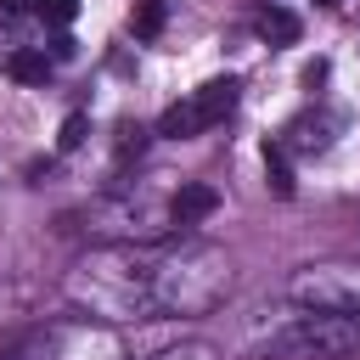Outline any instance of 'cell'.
<instances>
[{"label": "cell", "instance_id": "6da1fadb", "mask_svg": "<svg viewBox=\"0 0 360 360\" xmlns=\"http://www.w3.org/2000/svg\"><path fill=\"white\" fill-rule=\"evenodd\" d=\"M349 349H360V321L309 315L270 343V360H332V354H349Z\"/></svg>", "mask_w": 360, "mask_h": 360}, {"label": "cell", "instance_id": "7a4b0ae2", "mask_svg": "<svg viewBox=\"0 0 360 360\" xmlns=\"http://www.w3.org/2000/svg\"><path fill=\"white\" fill-rule=\"evenodd\" d=\"M202 129H208V118H202V107L191 96L163 107V118H158V135H169V141H186V135H202Z\"/></svg>", "mask_w": 360, "mask_h": 360}, {"label": "cell", "instance_id": "3957f363", "mask_svg": "<svg viewBox=\"0 0 360 360\" xmlns=\"http://www.w3.org/2000/svg\"><path fill=\"white\" fill-rule=\"evenodd\" d=\"M298 34H304L298 11H287V6H264V11H259V39H264V45H292Z\"/></svg>", "mask_w": 360, "mask_h": 360}, {"label": "cell", "instance_id": "277c9868", "mask_svg": "<svg viewBox=\"0 0 360 360\" xmlns=\"http://www.w3.org/2000/svg\"><path fill=\"white\" fill-rule=\"evenodd\" d=\"M191 101L202 107V118H208V124H219V118L236 107V79H231V73H225V79H208V84H202Z\"/></svg>", "mask_w": 360, "mask_h": 360}, {"label": "cell", "instance_id": "5b68a950", "mask_svg": "<svg viewBox=\"0 0 360 360\" xmlns=\"http://www.w3.org/2000/svg\"><path fill=\"white\" fill-rule=\"evenodd\" d=\"M214 208H219V191L202 186V180H191V186L174 191V219H208Z\"/></svg>", "mask_w": 360, "mask_h": 360}, {"label": "cell", "instance_id": "8992f818", "mask_svg": "<svg viewBox=\"0 0 360 360\" xmlns=\"http://www.w3.org/2000/svg\"><path fill=\"white\" fill-rule=\"evenodd\" d=\"M6 73H11L17 84H45V73H51V56H45V51H11Z\"/></svg>", "mask_w": 360, "mask_h": 360}, {"label": "cell", "instance_id": "52a82bcc", "mask_svg": "<svg viewBox=\"0 0 360 360\" xmlns=\"http://www.w3.org/2000/svg\"><path fill=\"white\" fill-rule=\"evenodd\" d=\"M264 180L276 197H292V169H287V146L281 141H264Z\"/></svg>", "mask_w": 360, "mask_h": 360}, {"label": "cell", "instance_id": "ba28073f", "mask_svg": "<svg viewBox=\"0 0 360 360\" xmlns=\"http://www.w3.org/2000/svg\"><path fill=\"white\" fill-rule=\"evenodd\" d=\"M163 22H169V6H163V0H135V34H141V39L163 34Z\"/></svg>", "mask_w": 360, "mask_h": 360}, {"label": "cell", "instance_id": "9c48e42d", "mask_svg": "<svg viewBox=\"0 0 360 360\" xmlns=\"http://www.w3.org/2000/svg\"><path fill=\"white\" fill-rule=\"evenodd\" d=\"M84 135H90V118H84V112H68V118H62V135H56V152L84 146Z\"/></svg>", "mask_w": 360, "mask_h": 360}, {"label": "cell", "instance_id": "30bf717a", "mask_svg": "<svg viewBox=\"0 0 360 360\" xmlns=\"http://www.w3.org/2000/svg\"><path fill=\"white\" fill-rule=\"evenodd\" d=\"M39 11H45L51 22H73V17H79V0H39Z\"/></svg>", "mask_w": 360, "mask_h": 360}, {"label": "cell", "instance_id": "8fae6325", "mask_svg": "<svg viewBox=\"0 0 360 360\" xmlns=\"http://www.w3.org/2000/svg\"><path fill=\"white\" fill-rule=\"evenodd\" d=\"M73 51H79V39H73V34H56V39H51V62H68Z\"/></svg>", "mask_w": 360, "mask_h": 360}, {"label": "cell", "instance_id": "7c38bea8", "mask_svg": "<svg viewBox=\"0 0 360 360\" xmlns=\"http://www.w3.org/2000/svg\"><path fill=\"white\" fill-rule=\"evenodd\" d=\"M321 79H326V62H321V56H315V62H309V68H304V84H321Z\"/></svg>", "mask_w": 360, "mask_h": 360}, {"label": "cell", "instance_id": "4fadbf2b", "mask_svg": "<svg viewBox=\"0 0 360 360\" xmlns=\"http://www.w3.org/2000/svg\"><path fill=\"white\" fill-rule=\"evenodd\" d=\"M6 11H17V17H22V11H39V0H6Z\"/></svg>", "mask_w": 360, "mask_h": 360}, {"label": "cell", "instance_id": "5bb4252c", "mask_svg": "<svg viewBox=\"0 0 360 360\" xmlns=\"http://www.w3.org/2000/svg\"><path fill=\"white\" fill-rule=\"evenodd\" d=\"M315 6H338V0H315Z\"/></svg>", "mask_w": 360, "mask_h": 360}]
</instances>
